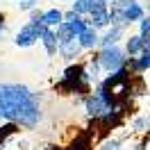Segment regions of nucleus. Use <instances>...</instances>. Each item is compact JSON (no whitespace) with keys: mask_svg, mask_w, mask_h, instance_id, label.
I'll use <instances>...</instances> for the list:
<instances>
[{"mask_svg":"<svg viewBox=\"0 0 150 150\" xmlns=\"http://www.w3.org/2000/svg\"><path fill=\"white\" fill-rule=\"evenodd\" d=\"M98 34H100V32H96L93 28H86L82 34H77L75 39H77V43H80L82 50H89V52H91V50H98Z\"/></svg>","mask_w":150,"mask_h":150,"instance_id":"obj_10","label":"nucleus"},{"mask_svg":"<svg viewBox=\"0 0 150 150\" xmlns=\"http://www.w3.org/2000/svg\"><path fill=\"white\" fill-rule=\"evenodd\" d=\"M66 28L71 30V34H73V37L82 34V32L89 28V23H86V16H75L73 21H66Z\"/></svg>","mask_w":150,"mask_h":150,"instance_id":"obj_17","label":"nucleus"},{"mask_svg":"<svg viewBox=\"0 0 150 150\" xmlns=\"http://www.w3.org/2000/svg\"><path fill=\"white\" fill-rule=\"evenodd\" d=\"M137 64H139V71H141V73L150 71V48H143L139 55H137Z\"/></svg>","mask_w":150,"mask_h":150,"instance_id":"obj_20","label":"nucleus"},{"mask_svg":"<svg viewBox=\"0 0 150 150\" xmlns=\"http://www.w3.org/2000/svg\"><path fill=\"white\" fill-rule=\"evenodd\" d=\"M41 32H43V25H34V23H25L23 28L16 32L14 37V43L18 48H32L41 39Z\"/></svg>","mask_w":150,"mask_h":150,"instance_id":"obj_5","label":"nucleus"},{"mask_svg":"<svg viewBox=\"0 0 150 150\" xmlns=\"http://www.w3.org/2000/svg\"><path fill=\"white\" fill-rule=\"evenodd\" d=\"M100 11H109V5L105 0H89V14H100Z\"/></svg>","mask_w":150,"mask_h":150,"instance_id":"obj_22","label":"nucleus"},{"mask_svg":"<svg viewBox=\"0 0 150 150\" xmlns=\"http://www.w3.org/2000/svg\"><path fill=\"white\" fill-rule=\"evenodd\" d=\"M98 150H123V141L116 139V137H105V139L100 141Z\"/></svg>","mask_w":150,"mask_h":150,"instance_id":"obj_19","label":"nucleus"},{"mask_svg":"<svg viewBox=\"0 0 150 150\" xmlns=\"http://www.w3.org/2000/svg\"><path fill=\"white\" fill-rule=\"evenodd\" d=\"M123 11V16H125V21H127V25H132V23H137V21H141L143 16H146V7L141 5L139 0H130L127 2V7Z\"/></svg>","mask_w":150,"mask_h":150,"instance_id":"obj_9","label":"nucleus"},{"mask_svg":"<svg viewBox=\"0 0 150 150\" xmlns=\"http://www.w3.org/2000/svg\"><path fill=\"white\" fill-rule=\"evenodd\" d=\"M37 7H39L37 0H18V9L21 11H32V9H37Z\"/></svg>","mask_w":150,"mask_h":150,"instance_id":"obj_23","label":"nucleus"},{"mask_svg":"<svg viewBox=\"0 0 150 150\" xmlns=\"http://www.w3.org/2000/svg\"><path fill=\"white\" fill-rule=\"evenodd\" d=\"M5 32H7V25H5V28H0V39L5 37Z\"/></svg>","mask_w":150,"mask_h":150,"instance_id":"obj_26","label":"nucleus"},{"mask_svg":"<svg viewBox=\"0 0 150 150\" xmlns=\"http://www.w3.org/2000/svg\"><path fill=\"white\" fill-rule=\"evenodd\" d=\"M125 32H127V30H123V28H114V25H109L107 30H103V34H98V48L118 46V43H121V39H125Z\"/></svg>","mask_w":150,"mask_h":150,"instance_id":"obj_8","label":"nucleus"},{"mask_svg":"<svg viewBox=\"0 0 150 150\" xmlns=\"http://www.w3.org/2000/svg\"><path fill=\"white\" fill-rule=\"evenodd\" d=\"M41 46H43V50H46L48 57H57V34L52 28H43V32H41Z\"/></svg>","mask_w":150,"mask_h":150,"instance_id":"obj_11","label":"nucleus"},{"mask_svg":"<svg viewBox=\"0 0 150 150\" xmlns=\"http://www.w3.org/2000/svg\"><path fill=\"white\" fill-rule=\"evenodd\" d=\"M21 132V127L16 125V123H11V121H5L2 125H0V148L7 143V141L11 139V137H16Z\"/></svg>","mask_w":150,"mask_h":150,"instance_id":"obj_15","label":"nucleus"},{"mask_svg":"<svg viewBox=\"0 0 150 150\" xmlns=\"http://www.w3.org/2000/svg\"><path fill=\"white\" fill-rule=\"evenodd\" d=\"M71 9L77 16H89V0H71Z\"/></svg>","mask_w":150,"mask_h":150,"instance_id":"obj_21","label":"nucleus"},{"mask_svg":"<svg viewBox=\"0 0 150 150\" xmlns=\"http://www.w3.org/2000/svg\"><path fill=\"white\" fill-rule=\"evenodd\" d=\"M59 23H64V11L59 9V7H50V9L41 11V25H43V28L55 30Z\"/></svg>","mask_w":150,"mask_h":150,"instance_id":"obj_12","label":"nucleus"},{"mask_svg":"<svg viewBox=\"0 0 150 150\" xmlns=\"http://www.w3.org/2000/svg\"><path fill=\"white\" fill-rule=\"evenodd\" d=\"M93 143H96L93 127H80V130H75V134L68 139L64 150H93Z\"/></svg>","mask_w":150,"mask_h":150,"instance_id":"obj_4","label":"nucleus"},{"mask_svg":"<svg viewBox=\"0 0 150 150\" xmlns=\"http://www.w3.org/2000/svg\"><path fill=\"white\" fill-rule=\"evenodd\" d=\"M130 127H132V132H137V134H150V112L137 116V118L132 121Z\"/></svg>","mask_w":150,"mask_h":150,"instance_id":"obj_16","label":"nucleus"},{"mask_svg":"<svg viewBox=\"0 0 150 150\" xmlns=\"http://www.w3.org/2000/svg\"><path fill=\"white\" fill-rule=\"evenodd\" d=\"M109 25H114V28H123V30L130 28L127 21H125V16H123V11L116 9V7H112V5H109Z\"/></svg>","mask_w":150,"mask_h":150,"instance_id":"obj_18","label":"nucleus"},{"mask_svg":"<svg viewBox=\"0 0 150 150\" xmlns=\"http://www.w3.org/2000/svg\"><path fill=\"white\" fill-rule=\"evenodd\" d=\"M89 28H93L96 32H103L109 28V11H100V14H89L86 16Z\"/></svg>","mask_w":150,"mask_h":150,"instance_id":"obj_14","label":"nucleus"},{"mask_svg":"<svg viewBox=\"0 0 150 150\" xmlns=\"http://www.w3.org/2000/svg\"><path fill=\"white\" fill-rule=\"evenodd\" d=\"M82 105H84V114L89 116V118H100L105 112H109V109L103 105V100H100L93 91H91V93H86L84 98H82Z\"/></svg>","mask_w":150,"mask_h":150,"instance_id":"obj_7","label":"nucleus"},{"mask_svg":"<svg viewBox=\"0 0 150 150\" xmlns=\"http://www.w3.org/2000/svg\"><path fill=\"white\" fill-rule=\"evenodd\" d=\"M96 59H98L100 71H105V73H114V71H118V68L125 64V52H123L121 46L98 48V50H96Z\"/></svg>","mask_w":150,"mask_h":150,"instance_id":"obj_3","label":"nucleus"},{"mask_svg":"<svg viewBox=\"0 0 150 150\" xmlns=\"http://www.w3.org/2000/svg\"><path fill=\"white\" fill-rule=\"evenodd\" d=\"M82 48H80V43H77V39H71V41H64V43H59L57 46V57H62L64 62H77L80 57H82Z\"/></svg>","mask_w":150,"mask_h":150,"instance_id":"obj_6","label":"nucleus"},{"mask_svg":"<svg viewBox=\"0 0 150 150\" xmlns=\"http://www.w3.org/2000/svg\"><path fill=\"white\" fill-rule=\"evenodd\" d=\"M43 150H64V146H57V143H48Z\"/></svg>","mask_w":150,"mask_h":150,"instance_id":"obj_24","label":"nucleus"},{"mask_svg":"<svg viewBox=\"0 0 150 150\" xmlns=\"http://www.w3.org/2000/svg\"><path fill=\"white\" fill-rule=\"evenodd\" d=\"M5 21H7V16H5V11H0V28H5Z\"/></svg>","mask_w":150,"mask_h":150,"instance_id":"obj_25","label":"nucleus"},{"mask_svg":"<svg viewBox=\"0 0 150 150\" xmlns=\"http://www.w3.org/2000/svg\"><path fill=\"white\" fill-rule=\"evenodd\" d=\"M0 118L16 123L23 130H37L43 118L41 93L18 82H0Z\"/></svg>","mask_w":150,"mask_h":150,"instance_id":"obj_1","label":"nucleus"},{"mask_svg":"<svg viewBox=\"0 0 150 150\" xmlns=\"http://www.w3.org/2000/svg\"><path fill=\"white\" fill-rule=\"evenodd\" d=\"M55 91L62 96H80L91 93V84L84 80V62H71L62 73V80L55 82Z\"/></svg>","mask_w":150,"mask_h":150,"instance_id":"obj_2","label":"nucleus"},{"mask_svg":"<svg viewBox=\"0 0 150 150\" xmlns=\"http://www.w3.org/2000/svg\"><path fill=\"white\" fill-rule=\"evenodd\" d=\"M143 48H146V43H143V39H141L139 34H130V37H125V46H123L125 57H137Z\"/></svg>","mask_w":150,"mask_h":150,"instance_id":"obj_13","label":"nucleus"}]
</instances>
